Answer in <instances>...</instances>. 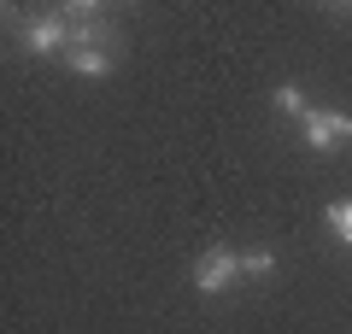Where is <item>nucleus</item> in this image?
I'll list each match as a JSON object with an SVG mask.
<instances>
[{
	"label": "nucleus",
	"instance_id": "20e7f679",
	"mask_svg": "<svg viewBox=\"0 0 352 334\" xmlns=\"http://www.w3.org/2000/svg\"><path fill=\"white\" fill-rule=\"evenodd\" d=\"M65 65H71L76 76H106V71H112V47H100V41H76V47L65 53Z\"/></svg>",
	"mask_w": 352,
	"mask_h": 334
},
{
	"label": "nucleus",
	"instance_id": "f03ea898",
	"mask_svg": "<svg viewBox=\"0 0 352 334\" xmlns=\"http://www.w3.org/2000/svg\"><path fill=\"white\" fill-rule=\"evenodd\" d=\"M235 282H241V252L235 247H206L194 258V287L200 293H229Z\"/></svg>",
	"mask_w": 352,
	"mask_h": 334
},
{
	"label": "nucleus",
	"instance_id": "f257e3e1",
	"mask_svg": "<svg viewBox=\"0 0 352 334\" xmlns=\"http://www.w3.org/2000/svg\"><path fill=\"white\" fill-rule=\"evenodd\" d=\"M300 141L311 153H340L352 141V118H346V111H329V106H311L300 118Z\"/></svg>",
	"mask_w": 352,
	"mask_h": 334
},
{
	"label": "nucleus",
	"instance_id": "39448f33",
	"mask_svg": "<svg viewBox=\"0 0 352 334\" xmlns=\"http://www.w3.org/2000/svg\"><path fill=\"white\" fill-rule=\"evenodd\" d=\"M323 223L335 229V241H346V247H352V199H329Z\"/></svg>",
	"mask_w": 352,
	"mask_h": 334
},
{
	"label": "nucleus",
	"instance_id": "0eeeda50",
	"mask_svg": "<svg viewBox=\"0 0 352 334\" xmlns=\"http://www.w3.org/2000/svg\"><path fill=\"white\" fill-rule=\"evenodd\" d=\"M270 270H276V252H270V247L241 252V276H270Z\"/></svg>",
	"mask_w": 352,
	"mask_h": 334
},
{
	"label": "nucleus",
	"instance_id": "423d86ee",
	"mask_svg": "<svg viewBox=\"0 0 352 334\" xmlns=\"http://www.w3.org/2000/svg\"><path fill=\"white\" fill-rule=\"evenodd\" d=\"M270 100H276V111H288V118H305V111H311V106H305V94H300V82H282Z\"/></svg>",
	"mask_w": 352,
	"mask_h": 334
},
{
	"label": "nucleus",
	"instance_id": "7ed1b4c3",
	"mask_svg": "<svg viewBox=\"0 0 352 334\" xmlns=\"http://www.w3.org/2000/svg\"><path fill=\"white\" fill-rule=\"evenodd\" d=\"M18 47L24 53H36V59H53V53H71V24H65L59 12H47V18H36V24L18 36Z\"/></svg>",
	"mask_w": 352,
	"mask_h": 334
}]
</instances>
